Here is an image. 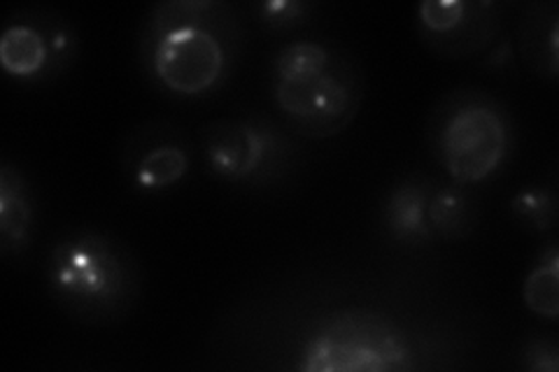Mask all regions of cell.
<instances>
[{
	"label": "cell",
	"instance_id": "cell-10",
	"mask_svg": "<svg viewBox=\"0 0 559 372\" xmlns=\"http://www.w3.org/2000/svg\"><path fill=\"white\" fill-rule=\"evenodd\" d=\"M429 193L431 182H427L425 177L419 175L406 177V180H401L390 189V193L382 201L380 215L388 238L406 247L436 242L427 217Z\"/></svg>",
	"mask_w": 559,
	"mask_h": 372
},
{
	"label": "cell",
	"instance_id": "cell-7",
	"mask_svg": "<svg viewBox=\"0 0 559 372\" xmlns=\"http://www.w3.org/2000/svg\"><path fill=\"white\" fill-rule=\"evenodd\" d=\"M78 31L57 10L14 12L0 35V68L22 84L59 80L78 61Z\"/></svg>",
	"mask_w": 559,
	"mask_h": 372
},
{
	"label": "cell",
	"instance_id": "cell-9",
	"mask_svg": "<svg viewBox=\"0 0 559 372\" xmlns=\"http://www.w3.org/2000/svg\"><path fill=\"white\" fill-rule=\"evenodd\" d=\"M121 170L131 189L147 196L178 187L191 170L187 133L164 119L133 129L121 145Z\"/></svg>",
	"mask_w": 559,
	"mask_h": 372
},
{
	"label": "cell",
	"instance_id": "cell-16",
	"mask_svg": "<svg viewBox=\"0 0 559 372\" xmlns=\"http://www.w3.org/2000/svg\"><path fill=\"white\" fill-rule=\"evenodd\" d=\"M318 10L308 0H269V3H254L252 14L271 33H292L310 22V16Z\"/></svg>",
	"mask_w": 559,
	"mask_h": 372
},
{
	"label": "cell",
	"instance_id": "cell-17",
	"mask_svg": "<svg viewBox=\"0 0 559 372\" xmlns=\"http://www.w3.org/2000/svg\"><path fill=\"white\" fill-rule=\"evenodd\" d=\"M520 365L530 372H557L559 347L552 338H532L524 343L520 353Z\"/></svg>",
	"mask_w": 559,
	"mask_h": 372
},
{
	"label": "cell",
	"instance_id": "cell-8",
	"mask_svg": "<svg viewBox=\"0 0 559 372\" xmlns=\"http://www.w3.org/2000/svg\"><path fill=\"white\" fill-rule=\"evenodd\" d=\"M497 0H425L417 10L419 40L443 59L478 57L501 31Z\"/></svg>",
	"mask_w": 559,
	"mask_h": 372
},
{
	"label": "cell",
	"instance_id": "cell-15",
	"mask_svg": "<svg viewBox=\"0 0 559 372\" xmlns=\"http://www.w3.org/2000/svg\"><path fill=\"white\" fill-rule=\"evenodd\" d=\"M513 215L530 228L546 233L557 224V193L546 187H530L518 191L511 201Z\"/></svg>",
	"mask_w": 559,
	"mask_h": 372
},
{
	"label": "cell",
	"instance_id": "cell-13",
	"mask_svg": "<svg viewBox=\"0 0 559 372\" xmlns=\"http://www.w3.org/2000/svg\"><path fill=\"white\" fill-rule=\"evenodd\" d=\"M427 217L436 240L452 242L474 233L478 209L466 189L452 182L445 187H431Z\"/></svg>",
	"mask_w": 559,
	"mask_h": 372
},
{
	"label": "cell",
	"instance_id": "cell-11",
	"mask_svg": "<svg viewBox=\"0 0 559 372\" xmlns=\"http://www.w3.org/2000/svg\"><path fill=\"white\" fill-rule=\"evenodd\" d=\"M35 233L33 189L20 166L0 161V254L24 256Z\"/></svg>",
	"mask_w": 559,
	"mask_h": 372
},
{
	"label": "cell",
	"instance_id": "cell-6",
	"mask_svg": "<svg viewBox=\"0 0 559 372\" xmlns=\"http://www.w3.org/2000/svg\"><path fill=\"white\" fill-rule=\"evenodd\" d=\"M411 365L408 347L392 322L371 312L331 316L304 349L308 372H388Z\"/></svg>",
	"mask_w": 559,
	"mask_h": 372
},
{
	"label": "cell",
	"instance_id": "cell-5",
	"mask_svg": "<svg viewBox=\"0 0 559 372\" xmlns=\"http://www.w3.org/2000/svg\"><path fill=\"white\" fill-rule=\"evenodd\" d=\"M207 170L217 180L242 187H269L294 168L296 147L285 131L259 115L210 121L201 129Z\"/></svg>",
	"mask_w": 559,
	"mask_h": 372
},
{
	"label": "cell",
	"instance_id": "cell-2",
	"mask_svg": "<svg viewBox=\"0 0 559 372\" xmlns=\"http://www.w3.org/2000/svg\"><path fill=\"white\" fill-rule=\"evenodd\" d=\"M271 96L287 127L301 137L341 135L361 108V65L334 43L289 40L271 59Z\"/></svg>",
	"mask_w": 559,
	"mask_h": 372
},
{
	"label": "cell",
	"instance_id": "cell-4",
	"mask_svg": "<svg viewBox=\"0 0 559 372\" xmlns=\"http://www.w3.org/2000/svg\"><path fill=\"white\" fill-rule=\"evenodd\" d=\"M427 143L436 161L460 187L487 182L509 161L515 145L506 105L476 86L445 94L429 115Z\"/></svg>",
	"mask_w": 559,
	"mask_h": 372
},
{
	"label": "cell",
	"instance_id": "cell-12",
	"mask_svg": "<svg viewBox=\"0 0 559 372\" xmlns=\"http://www.w3.org/2000/svg\"><path fill=\"white\" fill-rule=\"evenodd\" d=\"M520 55L534 73L555 82L559 73V5L536 0L522 12L518 26Z\"/></svg>",
	"mask_w": 559,
	"mask_h": 372
},
{
	"label": "cell",
	"instance_id": "cell-3",
	"mask_svg": "<svg viewBox=\"0 0 559 372\" xmlns=\"http://www.w3.org/2000/svg\"><path fill=\"white\" fill-rule=\"evenodd\" d=\"M55 303L90 326L119 324L133 312L143 275L127 242L94 228H73L49 247L45 265Z\"/></svg>",
	"mask_w": 559,
	"mask_h": 372
},
{
	"label": "cell",
	"instance_id": "cell-1",
	"mask_svg": "<svg viewBox=\"0 0 559 372\" xmlns=\"http://www.w3.org/2000/svg\"><path fill=\"white\" fill-rule=\"evenodd\" d=\"M242 49L238 10L224 0H162L138 33V59L166 96L199 100L231 80Z\"/></svg>",
	"mask_w": 559,
	"mask_h": 372
},
{
	"label": "cell",
	"instance_id": "cell-14",
	"mask_svg": "<svg viewBox=\"0 0 559 372\" xmlns=\"http://www.w3.org/2000/svg\"><path fill=\"white\" fill-rule=\"evenodd\" d=\"M524 305L536 316H544L548 322L559 319V250L557 242L550 240L540 250L534 268L524 279Z\"/></svg>",
	"mask_w": 559,
	"mask_h": 372
}]
</instances>
